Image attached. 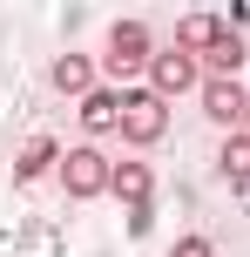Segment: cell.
<instances>
[{
	"label": "cell",
	"instance_id": "9",
	"mask_svg": "<svg viewBox=\"0 0 250 257\" xmlns=\"http://www.w3.org/2000/svg\"><path fill=\"white\" fill-rule=\"evenodd\" d=\"M54 88L61 95H88L95 88V61L88 54H61V61H54Z\"/></svg>",
	"mask_w": 250,
	"mask_h": 257
},
{
	"label": "cell",
	"instance_id": "7",
	"mask_svg": "<svg viewBox=\"0 0 250 257\" xmlns=\"http://www.w3.org/2000/svg\"><path fill=\"white\" fill-rule=\"evenodd\" d=\"M108 190H115L122 203H149L156 176H149V163H115V169H108Z\"/></svg>",
	"mask_w": 250,
	"mask_h": 257
},
{
	"label": "cell",
	"instance_id": "1",
	"mask_svg": "<svg viewBox=\"0 0 250 257\" xmlns=\"http://www.w3.org/2000/svg\"><path fill=\"white\" fill-rule=\"evenodd\" d=\"M61 190L68 196H102L108 190V156L102 149H68L61 156Z\"/></svg>",
	"mask_w": 250,
	"mask_h": 257
},
{
	"label": "cell",
	"instance_id": "11",
	"mask_svg": "<svg viewBox=\"0 0 250 257\" xmlns=\"http://www.w3.org/2000/svg\"><path fill=\"white\" fill-rule=\"evenodd\" d=\"M203 61H210V75H237V68H243V41L223 27V34H216L210 48H203Z\"/></svg>",
	"mask_w": 250,
	"mask_h": 257
},
{
	"label": "cell",
	"instance_id": "12",
	"mask_svg": "<svg viewBox=\"0 0 250 257\" xmlns=\"http://www.w3.org/2000/svg\"><path fill=\"white\" fill-rule=\"evenodd\" d=\"M223 176H230V183H243V176H250V142H243V136H230V142H223Z\"/></svg>",
	"mask_w": 250,
	"mask_h": 257
},
{
	"label": "cell",
	"instance_id": "5",
	"mask_svg": "<svg viewBox=\"0 0 250 257\" xmlns=\"http://www.w3.org/2000/svg\"><path fill=\"white\" fill-rule=\"evenodd\" d=\"M149 81H156V95L169 102V95L196 88V61H189V54H176V48H162V54H149Z\"/></svg>",
	"mask_w": 250,
	"mask_h": 257
},
{
	"label": "cell",
	"instance_id": "6",
	"mask_svg": "<svg viewBox=\"0 0 250 257\" xmlns=\"http://www.w3.org/2000/svg\"><path fill=\"white\" fill-rule=\"evenodd\" d=\"M61 156H68V149H61L54 136H34L21 156H14V176H21V183H34V176H48V163H61Z\"/></svg>",
	"mask_w": 250,
	"mask_h": 257
},
{
	"label": "cell",
	"instance_id": "13",
	"mask_svg": "<svg viewBox=\"0 0 250 257\" xmlns=\"http://www.w3.org/2000/svg\"><path fill=\"white\" fill-rule=\"evenodd\" d=\"M169 257H216V250H210V237H176Z\"/></svg>",
	"mask_w": 250,
	"mask_h": 257
},
{
	"label": "cell",
	"instance_id": "8",
	"mask_svg": "<svg viewBox=\"0 0 250 257\" xmlns=\"http://www.w3.org/2000/svg\"><path fill=\"white\" fill-rule=\"evenodd\" d=\"M216 34H223V27H216V14H183V27H176V54H189V61H196Z\"/></svg>",
	"mask_w": 250,
	"mask_h": 257
},
{
	"label": "cell",
	"instance_id": "4",
	"mask_svg": "<svg viewBox=\"0 0 250 257\" xmlns=\"http://www.w3.org/2000/svg\"><path fill=\"white\" fill-rule=\"evenodd\" d=\"M243 108H250V95H243L237 75H210L203 81V115L210 122H243Z\"/></svg>",
	"mask_w": 250,
	"mask_h": 257
},
{
	"label": "cell",
	"instance_id": "2",
	"mask_svg": "<svg viewBox=\"0 0 250 257\" xmlns=\"http://www.w3.org/2000/svg\"><path fill=\"white\" fill-rule=\"evenodd\" d=\"M149 27L142 21H115V34H108V75H135V68H149Z\"/></svg>",
	"mask_w": 250,
	"mask_h": 257
},
{
	"label": "cell",
	"instance_id": "10",
	"mask_svg": "<svg viewBox=\"0 0 250 257\" xmlns=\"http://www.w3.org/2000/svg\"><path fill=\"white\" fill-rule=\"evenodd\" d=\"M122 122V95H81V128H88V136H102V128H115Z\"/></svg>",
	"mask_w": 250,
	"mask_h": 257
},
{
	"label": "cell",
	"instance_id": "3",
	"mask_svg": "<svg viewBox=\"0 0 250 257\" xmlns=\"http://www.w3.org/2000/svg\"><path fill=\"white\" fill-rule=\"evenodd\" d=\"M162 122H169V108H162V95H129V102H122V136H129V142H142V149H149V142H156L162 136Z\"/></svg>",
	"mask_w": 250,
	"mask_h": 257
}]
</instances>
